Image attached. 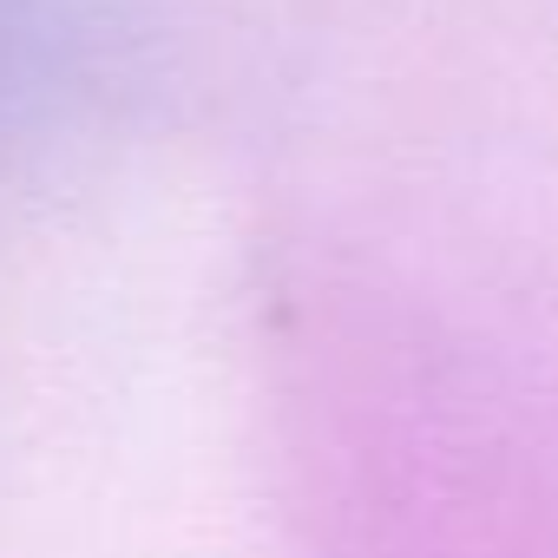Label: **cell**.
<instances>
[{"mask_svg": "<svg viewBox=\"0 0 558 558\" xmlns=\"http://www.w3.org/2000/svg\"><path fill=\"white\" fill-rule=\"evenodd\" d=\"M99 27L106 0H0V132L86 73Z\"/></svg>", "mask_w": 558, "mask_h": 558, "instance_id": "cell-1", "label": "cell"}]
</instances>
